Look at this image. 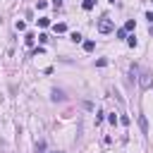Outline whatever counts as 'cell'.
<instances>
[{"mask_svg":"<svg viewBox=\"0 0 153 153\" xmlns=\"http://www.w3.org/2000/svg\"><path fill=\"white\" fill-rule=\"evenodd\" d=\"M112 29H115V26H112V22H110L108 17H103L101 22H98V31H101V34H110Z\"/></svg>","mask_w":153,"mask_h":153,"instance_id":"obj_1","label":"cell"},{"mask_svg":"<svg viewBox=\"0 0 153 153\" xmlns=\"http://www.w3.org/2000/svg\"><path fill=\"white\" fill-rule=\"evenodd\" d=\"M139 84H141V89H148V86L153 84V79H151V72H141V79H139Z\"/></svg>","mask_w":153,"mask_h":153,"instance_id":"obj_2","label":"cell"},{"mask_svg":"<svg viewBox=\"0 0 153 153\" xmlns=\"http://www.w3.org/2000/svg\"><path fill=\"white\" fill-rule=\"evenodd\" d=\"M139 127H141V132H144V134H148V122H146L144 115H139Z\"/></svg>","mask_w":153,"mask_h":153,"instance_id":"obj_3","label":"cell"},{"mask_svg":"<svg viewBox=\"0 0 153 153\" xmlns=\"http://www.w3.org/2000/svg\"><path fill=\"white\" fill-rule=\"evenodd\" d=\"M34 41H36V36H34V34H26V38H24V43H26L29 48L34 46Z\"/></svg>","mask_w":153,"mask_h":153,"instance_id":"obj_4","label":"cell"},{"mask_svg":"<svg viewBox=\"0 0 153 153\" xmlns=\"http://www.w3.org/2000/svg\"><path fill=\"white\" fill-rule=\"evenodd\" d=\"M46 151V141H36V153H43Z\"/></svg>","mask_w":153,"mask_h":153,"instance_id":"obj_5","label":"cell"},{"mask_svg":"<svg viewBox=\"0 0 153 153\" xmlns=\"http://www.w3.org/2000/svg\"><path fill=\"white\" fill-rule=\"evenodd\" d=\"M62 98H65L62 91H53V101H62Z\"/></svg>","mask_w":153,"mask_h":153,"instance_id":"obj_6","label":"cell"},{"mask_svg":"<svg viewBox=\"0 0 153 153\" xmlns=\"http://www.w3.org/2000/svg\"><path fill=\"white\" fill-rule=\"evenodd\" d=\"M93 48H96V43H93V41H86V43H84V50H86V53H91Z\"/></svg>","mask_w":153,"mask_h":153,"instance_id":"obj_7","label":"cell"},{"mask_svg":"<svg viewBox=\"0 0 153 153\" xmlns=\"http://www.w3.org/2000/svg\"><path fill=\"white\" fill-rule=\"evenodd\" d=\"M14 26H17V31H24V29H26V24L22 22V19H17V24H14Z\"/></svg>","mask_w":153,"mask_h":153,"instance_id":"obj_8","label":"cell"},{"mask_svg":"<svg viewBox=\"0 0 153 153\" xmlns=\"http://www.w3.org/2000/svg\"><path fill=\"white\" fill-rule=\"evenodd\" d=\"M96 5V0H84V10H91Z\"/></svg>","mask_w":153,"mask_h":153,"instance_id":"obj_9","label":"cell"},{"mask_svg":"<svg viewBox=\"0 0 153 153\" xmlns=\"http://www.w3.org/2000/svg\"><path fill=\"white\" fill-rule=\"evenodd\" d=\"M55 31H57V34H65L67 26H65V24H55Z\"/></svg>","mask_w":153,"mask_h":153,"instance_id":"obj_10","label":"cell"},{"mask_svg":"<svg viewBox=\"0 0 153 153\" xmlns=\"http://www.w3.org/2000/svg\"><path fill=\"white\" fill-rule=\"evenodd\" d=\"M134 29V19H127V24H124V31H132Z\"/></svg>","mask_w":153,"mask_h":153,"instance_id":"obj_11","label":"cell"},{"mask_svg":"<svg viewBox=\"0 0 153 153\" xmlns=\"http://www.w3.org/2000/svg\"><path fill=\"white\" fill-rule=\"evenodd\" d=\"M72 41H74V43H82V34L74 31V34H72Z\"/></svg>","mask_w":153,"mask_h":153,"instance_id":"obj_12","label":"cell"},{"mask_svg":"<svg viewBox=\"0 0 153 153\" xmlns=\"http://www.w3.org/2000/svg\"><path fill=\"white\" fill-rule=\"evenodd\" d=\"M38 24H41V26H48L50 19H48V17H41V19H38Z\"/></svg>","mask_w":153,"mask_h":153,"instance_id":"obj_13","label":"cell"},{"mask_svg":"<svg viewBox=\"0 0 153 153\" xmlns=\"http://www.w3.org/2000/svg\"><path fill=\"white\" fill-rule=\"evenodd\" d=\"M146 19H148V22L153 24V12H146Z\"/></svg>","mask_w":153,"mask_h":153,"instance_id":"obj_14","label":"cell"},{"mask_svg":"<svg viewBox=\"0 0 153 153\" xmlns=\"http://www.w3.org/2000/svg\"><path fill=\"white\" fill-rule=\"evenodd\" d=\"M151 34H153V24H151Z\"/></svg>","mask_w":153,"mask_h":153,"instance_id":"obj_15","label":"cell"},{"mask_svg":"<svg viewBox=\"0 0 153 153\" xmlns=\"http://www.w3.org/2000/svg\"><path fill=\"white\" fill-rule=\"evenodd\" d=\"M110 3H115V0H110Z\"/></svg>","mask_w":153,"mask_h":153,"instance_id":"obj_16","label":"cell"}]
</instances>
